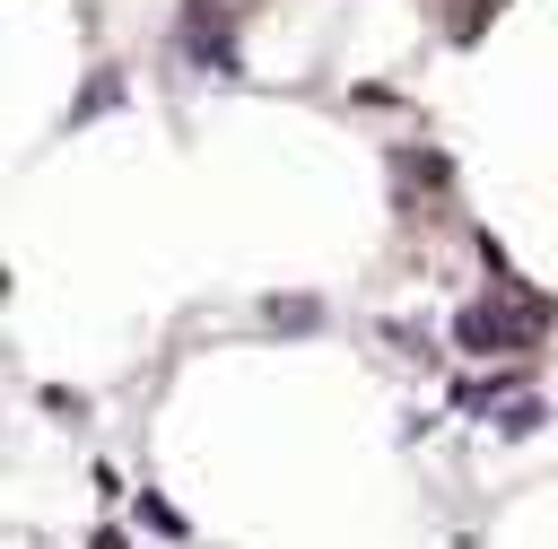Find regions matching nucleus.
I'll use <instances>...</instances> for the list:
<instances>
[{
	"instance_id": "obj_5",
	"label": "nucleus",
	"mask_w": 558,
	"mask_h": 549,
	"mask_svg": "<svg viewBox=\"0 0 558 549\" xmlns=\"http://www.w3.org/2000/svg\"><path fill=\"white\" fill-rule=\"evenodd\" d=\"M87 549H131V540H122V532H113V523H105V532H96V540H87Z\"/></svg>"
},
{
	"instance_id": "obj_1",
	"label": "nucleus",
	"mask_w": 558,
	"mask_h": 549,
	"mask_svg": "<svg viewBox=\"0 0 558 549\" xmlns=\"http://www.w3.org/2000/svg\"><path fill=\"white\" fill-rule=\"evenodd\" d=\"M532 340H541V322L514 305H462L453 314V349H471V357H523Z\"/></svg>"
},
{
	"instance_id": "obj_4",
	"label": "nucleus",
	"mask_w": 558,
	"mask_h": 549,
	"mask_svg": "<svg viewBox=\"0 0 558 549\" xmlns=\"http://www.w3.org/2000/svg\"><path fill=\"white\" fill-rule=\"evenodd\" d=\"M497 9H506V0H471V9H462V17H453V44H480V26H488V17H497Z\"/></svg>"
},
{
	"instance_id": "obj_3",
	"label": "nucleus",
	"mask_w": 558,
	"mask_h": 549,
	"mask_svg": "<svg viewBox=\"0 0 558 549\" xmlns=\"http://www.w3.org/2000/svg\"><path fill=\"white\" fill-rule=\"evenodd\" d=\"M541 418H549V410H541V401H532V392H523V401H506V410H497V427H506V436H532V427H541Z\"/></svg>"
},
{
	"instance_id": "obj_2",
	"label": "nucleus",
	"mask_w": 558,
	"mask_h": 549,
	"mask_svg": "<svg viewBox=\"0 0 558 549\" xmlns=\"http://www.w3.org/2000/svg\"><path fill=\"white\" fill-rule=\"evenodd\" d=\"M183 52H192L201 70H218V78H235V70H244V52H235V17H227V0H183Z\"/></svg>"
}]
</instances>
